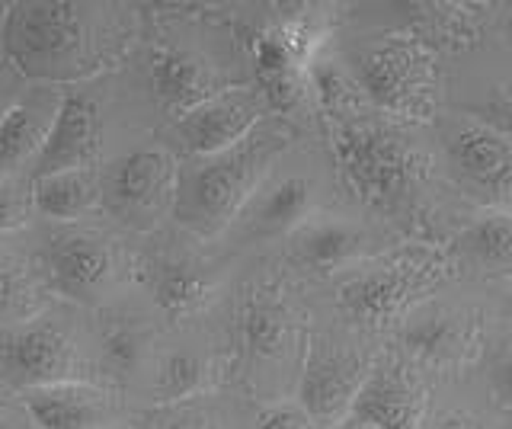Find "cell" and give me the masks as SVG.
Listing matches in <instances>:
<instances>
[{"mask_svg":"<svg viewBox=\"0 0 512 429\" xmlns=\"http://www.w3.org/2000/svg\"><path fill=\"white\" fill-rule=\"evenodd\" d=\"M58 106H45L42 100L16 103L0 116V173H13L29 157H39L48 132H52Z\"/></svg>","mask_w":512,"mask_h":429,"instance_id":"obj_20","label":"cell"},{"mask_svg":"<svg viewBox=\"0 0 512 429\" xmlns=\"http://www.w3.org/2000/svg\"><path fill=\"white\" fill-rule=\"evenodd\" d=\"M80 353L68 330L48 321H26L0 333V378L20 391L80 378Z\"/></svg>","mask_w":512,"mask_h":429,"instance_id":"obj_7","label":"cell"},{"mask_svg":"<svg viewBox=\"0 0 512 429\" xmlns=\"http://www.w3.org/2000/svg\"><path fill=\"white\" fill-rule=\"evenodd\" d=\"M333 148L349 186L375 209L407 202L429 177V157L404 132L372 119L340 122Z\"/></svg>","mask_w":512,"mask_h":429,"instance_id":"obj_3","label":"cell"},{"mask_svg":"<svg viewBox=\"0 0 512 429\" xmlns=\"http://www.w3.org/2000/svg\"><path fill=\"white\" fill-rule=\"evenodd\" d=\"M212 385V362L196 353H170L160 362L157 394L160 401H186Z\"/></svg>","mask_w":512,"mask_h":429,"instance_id":"obj_25","label":"cell"},{"mask_svg":"<svg viewBox=\"0 0 512 429\" xmlns=\"http://www.w3.org/2000/svg\"><path fill=\"white\" fill-rule=\"evenodd\" d=\"M144 349H148V333H144L138 324L116 321L103 333V359L116 375L132 372L141 362Z\"/></svg>","mask_w":512,"mask_h":429,"instance_id":"obj_26","label":"cell"},{"mask_svg":"<svg viewBox=\"0 0 512 429\" xmlns=\"http://www.w3.org/2000/svg\"><path fill=\"white\" fill-rule=\"evenodd\" d=\"M292 311L276 292H253L244 305V340L256 356L279 359L292 343Z\"/></svg>","mask_w":512,"mask_h":429,"instance_id":"obj_21","label":"cell"},{"mask_svg":"<svg viewBox=\"0 0 512 429\" xmlns=\"http://www.w3.org/2000/svg\"><path fill=\"white\" fill-rule=\"evenodd\" d=\"M311 209H314L311 180L285 177L250 199V205L244 209V221L253 237H276L308 225Z\"/></svg>","mask_w":512,"mask_h":429,"instance_id":"obj_18","label":"cell"},{"mask_svg":"<svg viewBox=\"0 0 512 429\" xmlns=\"http://www.w3.org/2000/svg\"><path fill=\"white\" fill-rule=\"evenodd\" d=\"M426 413V388L404 365H384L365 378L352 404L359 426L375 429H420Z\"/></svg>","mask_w":512,"mask_h":429,"instance_id":"obj_12","label":"cell"},{"mask_svg":"<svg viewBox=\"0 0 512 429\" xmlns=\"http://www.w3.org/2000/svg\"><path fill=\"white\" fill-rule=\"evenodd\" d=\"M138 429H218V426L196 410H167L160 417H151Z\"/></svg>","mask_w":512,"mask_h":429,"instance_id":"obj_31","label":"cell"},{"mask_svg":"<svg viewBox=\"0 0 512 429\" xmlns=\"http://www.w3.org/2000/svg\"><path fill=\"white\" fill-rule=\"evenodd\" d=\"M458 247L468 253V260L490 269V273H509L512 269V215L490 212L477 218L461 234Z\"/></svg>","mask_w":512,"mask_h":429,"instance_id":"obj_23","label":"cell"},{"mask_svg":"<svg viewBox=\"0 0 512 429\" xmlns=\"http://www.w3.org/2000/svg\"><path fill=\"white\" fill-rule=\"evenodd\" d=\"M0 45L29 81L68 84L109 68L125 45V29L106 7L36 0L7 10Z\"/></svg>","mask_w":512,"mask_h":429,"instance_id":"obj_1","label":"cell"},{"mask_svg":"<svg viewBox=\"0 0 512 429\" xmlns=\"http://www.w3.org/2000/svg\"><path fill=\"white\" fill-rule=\"evenodd\" d=\"M151 84L157 100L176 116H186L205 100L228 90L205 58L183 49H170V45H157L151 52Z\"/></svg>","mask_w":512,"mask_h":429,"instance_id":"obj_15","label":"cell"},{"mask_svg":"<svg viewBox=\"0 0 512 429\" xmlns=\"http://www.w3.org/2000/svg\"><path fill=\"white\" fill-rule=\"evenodd\" d=\"M23 407L39 429H106L112 420V397L87 378L29 388Z\"/></svg>","mask_w":512,"mask_h":429,"instance_id":"obj_14","label":"cell"},{"mask_svg":"<svg viewBox=\"0 0 512 429\" xmlns=\"http://www.w3.org/2000/svg\"><path fill=\"white\" fill-rule=\"evenodd\" d=\"M365 378V362L352 349L317 337L311 340L308 362H304L298 404L308 410L317 429H333L346 413H352Z\"/></svg>","mask_w":512,"mask_h":429,"instance_id":"obj_9","label":"cell"},{"mask_svg":"<svg viewBox=\"0 0 512 429\" xmlns=\"http://www.w3.org/2000/svg\"><path fill=\"white\" fill-rule=\"evenodd\" d=\"M208 295H212V285L199 273L196 266L189 263H164L157 269L154 279V298L157 305L173 317H183L199 311Z\"/></svg>","mask_w":512,"mask_h":429,"instance_id":"obj_24","label":"cell"},{"mask_svg":"<svg viewBox=\"0 0 512 429\" xmlns=\"http://www.w3.org/2000/svg\"><path fill=\"white\" fill-rule=\"evenodd\" d=\"M311 90H314L320 109H324L336 125L368 119V109H372L368 93L362 90L356 77L343 71L340 65H333V61H314Z\"/></svg>","mask_w":512,"mask_h":429,"instance_id":"obj_22","label":"cell"},{"mask_svg":"<svg viewBox=\"0 0 512 429\" xmlns=\"http://www.w3.org/2000/svg\"><path fill=\"white\" fill-rule=\"evenodd\" d=\"M266 113L269 100L260 87H228L218 97L196 106L192 113L180 116L176 135L192 157L221 154L260 129Z\"/></svg>","mask_w":512,"mask_h":429,"instance_id":"obj_8","label":"cell"},{"mask_svg":"<svg viewBox=\"0 0 512 429\" xmlns=\"http://www.w3.org/2000/svg\"><path fill=\"white\" fill-rule=\"evenodd\" d=\"M448 157L464 183L493 196H512V141L487 122H458L448 129Z\"/></svg>","mask_w":512,"mask_h":429,"instance_id":"obj_13","label":"cell"},{"mask_svg":"<svg viewBox=\"0 0 512 429\" xmlns=\"http://www.w3.org/2000/svg\"><path fill=\"white\" fill-rule=\"evenodd\" d=\"M256 429H317V426L301 404H276L260 413V426Z\"/></svg>","mask_w":512,"mask_h":429,"instance_id":"obj_30","label":"cell"},{"mask_svg":"<svg viewBox=\"0 0 512 429\" xmlns=\"http://www.w3.org/2000/svg\"><path fill=\"white\" fill-rule=\"evenodd\" d=\"M0 429H10V426H4V423H0Z\"/></svg>","mask_w":512,"mask_h":429,"instance_id":"obj_34","label":"cell"},{"mask_svg":"<svg viewBox=\"0 0 512 429\" xmlns=\"http://www.w3.org/2000/svg\"><path fill=\"white\" fill-rule=\"evenodd\" d=\"M100 157V109L90 97L68 93L58 103V116L42 154L36 157V177L64 170H90Z\"/></svg>","mask_w":512,"mask_h":429,"instance_id":"obj_11","label":"cell"},{"mask_svg":"<svg viewBox=\"0 0 512 429\" xmlns=\"http://www.w3.org/2000/svg\"><path fill=\"white\" fill-rule=\"evenodd\" d=\"M288 141H292V129L285 119H266L240 145L221 154L192 157L180 167L173 205L176 221L205 237L224 231L250 205L266 180V170L276 164Z\"/></svg>","mask_w":512,"mask_h":429,"instance_id":"obj_2","label":"cell"},{"mask_svg":"<svg viewBox=\"0 0 512 429\" xmlns=\"http://www.w3.org/2000/svg\"><path fill=\"white\" fill-rule=\"evenodd\" d=\"M490 385H493L496 401L512 410V337H506L500 349H496L493 365H490Z\"/></svg>","mask_w":512,"mask_h":429,"instance_id":"obj_29","label":"cell"},{"mask_svg":"<svg viewBox=\"0 0 512 429\" xmlns=\"http://www.w3.org/2000/svg\"><path fill=\"white\" fill-rule=\"evenodd\" d=\"M404 343L413 356L436 365H458L474 349V324L455 308L423 305L410 311L404 324Z\"/></svg>","mask_w":512,"mask_h":429,"instance_id":"obj_16","label":"cell"},{"mask_svg":"<svg viewBox=\"0 0 512 429\" xmlns=\"http://www.w3.org/2000/svg\"><path fill=\"white\" fill-rule=\"evenodd\" d=\"M103 202V177L90 170H64L32 180V209L52 221H74Z\"/></svg>","mask_w":512,"mask_h":429,"instance_id":"obj_19","label":"cell"},{"mask_svg":"<svg viewBox=\"0 0 512 429\" xmlns=\"http://www.w3.org/2000/svg\"><path fill=\"white\" fill-rule=\"evenodd\" d=\"M359 84L375 109L400 119H429L439 103L436 61L416 39H384L359 61Z\"/></svg>","mask_w":512,"mask_h":429,"instance_id":"obj_4","label":"cell"},{"mask_svg":"<svg viewBox=\"0 0 512 429\" xmlns=\"http://www.w3.org/2000/svg\"><path fill=\"white\" fill-rule=\"evenodd\" d=\"M48 289L71 301H96L116 279V247L96 231H61L42 247Z\"/></svg>","mask_w":512,"mask_h":429,"instance_id":"obj_10","label":"cell"},{"mask_svg":"<svg viewBox=\"0 0 512 429\" xmlns=\"http://www.w3.org/2000/svg\"><path fill=\"white\" fill-rule=\"evenodd\" d=\"M32 298V285L26 269L7 253H0V314H20L26 311Z\"/></svg>","mask_w":512,"mask_h":429,"instance_id":"obj_27","label":"cell"},{"mask_svg":"<svg viewBox=\"0 0 512 429\" xmlns=\"http://www.w3.org/2000/svg\"><path fill=\"white\" fill-rule=\"evenodd\" d=\"M365 250V231L352 221L340 218H320L308 221L292 234V257L304 269L317 273H333V269L349 266L359 260Z\"/></svg>","mask_w":512,"mask_h":429,"instance_id":"obj_17","label":"cell"},{"mask_svg":"<svg viewBox=\"0 0 512 429\" xmlns=\"http://www.w3.org/2000/svg\"><path fill=\"white\" fill-rule=\"evenodd\" d=\"M436 429H487V426L477 417H471V413H445L436 423Z\"/></svg>","mask_w":512,"mask_h":429,"instance_id":"obj_32","label":"cell"},{"mask_svg":"<svg viewBox=\"0 0 512 429\" xmlns=\"http://www.w3.org/2000/svg\"><path fill=\"white\" fill-rule=\"evenodd\" d=\"M32 205V193H23L10 173H0V231H13L26 221V212Z\"/></svg>","mask_w":512,"mask_h":429,"instance_id":"obj_28","label":"cell"},{"mask_svg":"<svg viewBox=\"0 0 512 429\" xmlns=\"http://www.w3.org/2000/svg\"><path fill=\"white\" fill-rule=\"evenodd\" d=\"M359 429H375V426H359Z\"/></svg>","mask_w":512,"mask_h":429,"instance_id":"obj_33","label":"cell"},{"mask_svg":"<svg viewBox=\"0 0 512 429\" xmlns=\"http://www.w3.org/2000/svg\"><path fill=\"white\" fill-rule=\"evenodd\" d=\"M445 276V263L432 250H407L352 273L340 285V305L352 321L384 327L407 314L423 292Z\"/></svg>","mask_w":512,"mask_h":429,"instance_id":"obj_5","label":"cell"},{"mask_svg":"<svg viewBox=\"0 0 512 429\" xmlns=\"http://www.w3.org/2000/svg\"><path fill=\"white\" fill-rule=\"evenodd\" d=\"M180 167L164 148H141L119 157L103 173V205L122 225L148 231L176 205Z\"/></svg>","mask_w":512,"mask_h":429,"instance_id":"obj_6","label":"cell"}]
</instances>
